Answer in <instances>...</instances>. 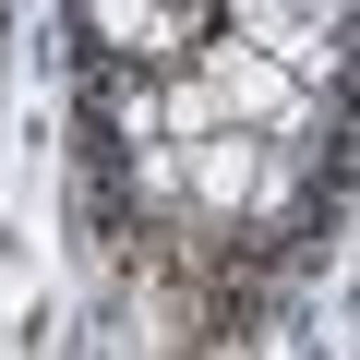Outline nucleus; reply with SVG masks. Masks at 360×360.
Masks as SVG:
<instances>
[{
    "label": "nucleus",
    "instance_id": "2",
    "mask_svg": "<svg viewBox=\"0 0 360 360\" xmlns=\"http://www.w3.org/2000/svg\"><path fill=\"white\" fill-rule=\"evenodd\" d=\"M96 25H108V49H168V13H156V0H96Z\"/></svg>",
    "mask_w": 360,
    "mask_h": 360
},
{
    "label": "nucleus",
    "instance_id": "1",
    "mask_svg": "<svg viewBox=\"0 0 360 360\" xmlns=\"http://www.w3.org/2000/svg\"><path fill=\"white\" fill-rule=\"evenodd\" d=\"M205 96H217V108H276L288 84H276V60H229V49H217V84H205Z\"/></svg>",
    "mask_w": 360,
    "mask_h": 360
},
{
    "label": "nucleus",
    "instance_id": "3",
    "mask_svg": "<svg viewBox=\"0 0 360 360\" xmlns=\"http://www.w3.org/2000/svg\"><path fill=\"white\" fill-rule=\"evenodd\" d=\"M205 193H217V205L252 193V144H240V132H205Z\"/></svg>",
    "mask_w": 360,
    "mask_h": 360
}]
</instances>
